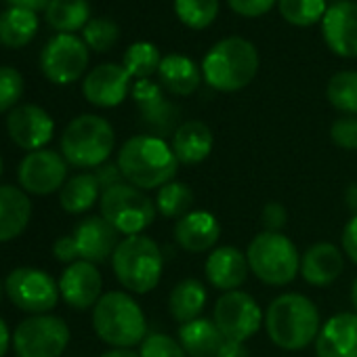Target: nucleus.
<instances>
[{
  "mask_svg": "<svg viewBox=\"0 0 357 357\" xmlns=\"http://www.w3.org/2000/svg\"><path fill=\"white\" fill-rule=\"evenodd\" d=\"M53 255L57 261L61 263H76L80 257H78V248H76V242H74V236H63L59 238L55 244H53Z\"/></svg>",
  "mask_w": 357,
  "mask_h": 357,
  "instance_id": "obj_44",
  "label": "nucleus"
},
{
  "mask_svg": "<svg viewBox=\"0 0 357 357\" xmlns=\"http://www.w3.org/2000/svg\"><path fill=\"white\" fill-rule=\"evenodd\" d=\"M101 217L124 236H139L155 219L153 200L130 183H120L101 194Z\"/></svg>",
  "mask_w": 357,
  "mask_h": 357,
  "instance_id": "obj_8",
  "label": "nucleus"
},
{
  "mask_svg": "<svg viewBox=\"0 0 357 357\" xmlns=\"http://www.w3.org/2000/svg\"><path fill=\"white\" fill-rule=\"evenodd\" d=\"M70 342V328L55 315H32L13 332L17 357H59Z\"/></svg>",
  "mask_w": 357,
  "mask_h": 357,
  "instance_id": "obj_9",
  "label": "nucleus"
},
{
  "mask_svg": "<svg viewBox=\"0 0 357 357\" xmlns=\"http://www.w3.org/2000/svg\"><path fill=\"white\" fill-rule=\"evenodd\" d=\"M351 303H353L355 313H357V278H355V282H353V286H351Z\"/></svg>",
  "mask_w": 357,
  "mask_h": 357,
  "instance_id": "obj_51",
  "label": "nucleus"
},
{
  "mask_svg": "<svg viewBox=\"0 0 357 357\" xmlns=\"http://www.w3.org/2000/svg\"><path fill=\"white\" fill-rule=\"evenodd\" d=\"M342 267V252L330 242H317L301 257V275L311 286H330Z\"/></svg>",
  "mask_w": 357,
  "mask_h": 357,
  "instance_id": "obj_23",
  "label": "nucleus"
},
{
  "mask_svg": "<svg viewBox=\"0 0 357 357\" xmlns=\"http://www.w3.org/2000/svg\"><path fill=\"white\" fill-rule=\"evenodd\" d=\"M101 357H139V355L130 349H112V351L103 353Z\"/></svg>",
  "mask_w": 357,
  "mask_h": 357,
  "instance_id": "obj_50",
  "label": "nucleus"
},
{
  "mask_svg": "<svg viewBox=\"0 0 357 357\" xmlns=\"http://www.w3.org/2000/svg\"><path fill=\"white\" fill-rule=\"evenodd\" d=\"M259 72L257 47L242 38L229 36L219 40L202 61V76L208 86L221 93L246 89Z\"/></svg>",
  "mask_w": 357,
  "mask_h": 357,
  "instance_id": "obj_3",
  "label": "nucleus"
},
{
  "mask_svg": "<svg viewBox=\"0 0 357 357\" xmlns=\"http://www.w3.org/2000/svg\"><path fill=\"white\" fill-rule=\"evenodd\" d=\"M5 290L11 303L32 315H45L59 301V284L36 267H17L9 273Z\"/></svg>",
  "mask_w": 357,
  "mask_h": 357,
  "instance_id": "obj_10",
  "label": "nucleus"
},
{
  "mask_svg": "<svg viewBox=\"0 0 357 357\" xmlns=\"http://www.w3.org/2000/svg\"><path fill=\"white\" fill-rule=\"evenodd\" d=\"M99 192H101V188H99L97 176L82 172V174L72 176L70 181H66V185L59 192V204L66 213L80 215V213H86L89 208H93L97 200H101Z\"/></svg>",
  "mask_w": 357,
  "mask_h": 357,
  "instance_id": "obj_30",
  "label": "nucleus"
},
{
  "mask_svg": "<svg viewBox=\"0 0 357 357\" xmlns=\"http://www.w3.org/2000/svg\"><path fill=\"white\" fill-rule=\"evenodd\" d=\"M89 47L74 34H57L47 43L40 55L45 76L55 84H72L86 72Z\"/></svg>",
  "mask_w": 357,
  "mask_h": 357,
  "instance_id": "obj_12",
  "label": "nucleus"
},
{
  "mask_svg": "<svg viewBox=\"0 0 357 357\" xmlns=\"http://www.w3.org/2000/svg\"><path fill=\"white\" fill-rule=\"evenodd\" d=\"M342 250L357 265V215L351 217V221L342 229Z\"/></svg>",
  "mask_w": 357,
  "mask_h": 357,
  "instance_id": "obj_45",
  "label": "nucleus"
},
{
  "mask_svg": "<svg viewBox=\"0 0 357 357\" xmlns=\"http://www.w3.org/2000/svg\"><path fill=\"white\" fill-rule=\"evenodd\" d=\"M194 206V192L188 183L170 181L158 190L155 196V211L166 219H181L192 213Z\"/></svg>",
  "mask_w": 357,
  "mask_h": 357,
  "instance_id": "obj_32",
  "label": "nucleus"
},
{
  "mask_svg": "<svg viewBox=\"0 0 357 357\" xmlns=\"http://www.w3.org/2000/svg\"><path fill=\"white\" fill-rule=\"evenodd\" d=\"M160 84L178 97H188L198 91L202 82V68L196 66L194 59L181 53H170L162 57V63L158 68Z\"/></svg>",
  "mask_w": 357,
  "mask_h": 357,
  "instance_id": "obj_24",
  "label": "nucleus"
},
{
  "mask_svg": "<svg viewBox=\"0 0 357 357\" xmlns=\"http://www.w3.org/2000/svg\"><path fill=\"white\" fill-rule=\"evenodd\" d=\"M132 99L139 107L141 124L147 126V135H153L158 139H164L174 135L178 124V107L170 103L164 97L162 84H155L153 80H137L130 89Z\"/></svg>",
  "mask_w": 357,
  "mask_h": 357,
  "instance_id": "obj_14",
  "label": "nucleus"
},
{
  "mask_svg": "<svg viewBox=\"0 0 357 357\" xmlns=\"http://www.w3.org/2000/svg\"><path fill=\"white\" fill-rule=\"evenodd\" d=\"M326 95L334 109L342 112L344 116H357V72H336L328 82Z\"/></svg>",
  "mask_w": 357,
  "mask_h": 357,
  "instance_id": "obj_33",
  "label": "nucleus"
},
{
  "mask_svg": "<svg viewBox=\"0 0 357 357\" xmlns=\"http://www.w3.org/2000/svg\"><path fill=\"white\" fill-rule=\"evenodd\" d=\"M32 217L28 194L13 185H0V242L20 238Z\"/></svg>",
  "mask_w": 357,
  "mask_h": 357,
  "instance_id": "obj_25",
  "label": "nucleus"
},
{
  "mask_svg": "<svg viewBox=\"0 0 357 357\" xmlns=\"http://www.w3.org/2000/svg\"><path fill=\"white\" fill-rule=\"evenodd\" d=\"M74 242L78 248L80 261L86 263H105L114 257L118 248V231L103 219V217H89L80 221L74 229Z\"/></svg>",
  "mask_w": 357,
  "mask_h": 357,
  "instance_id": "obj_19",
  "label": "nucleus"
},
{
  "mask_svg": "<svg viewBox=\"0 0 357 357\" xmlns=\"http://www.w3.org/2000/svg\"><path fill=\"white\" fill-rule=\"evenodd\" d=\"M0 298H3V284H0Z\"/></svg>",
  "mask_w": 357,
  "mask_h": 357,
  "instance_id": "obj_53",
  "label": "nucleus"
},
{
  "mask_svg": "<svg viewBox=\"0 0 357 357\" xmlns=\"http://www.w3.org/2000/svg\"><path fill=\"white\" fill-rule=\"evenodd\" d=\"M280 15L296 28H309L324 20L328 5L326 0H278Z\"/></svg>",
  "mask_w": 357,
  "mask_h": 357,
  "instance_id": "obj_35",
  "label": "nucleus"
},
{
  "mask_svg": "<svg viewBox=\"0 0 357 357\" xmlns=\"http://www.w3.org/2000/svg\"><path fill=\"white\" fill-rule=\"evenodd\" d=\"M286 223H288V211L284 208V204H280V202L265 204V208L261 213V225H263L265 231L282 234Z\"/></svg>",
  "mask_w": 357,
  "mask_h": 357,
  "instance_id": "obj_41",
  "label": "nucleus"
},
{
  "mask_svg": "<svg viewBox=\"0 0 357 357\" xmlns=\"http://www.w3.org/2000/svg\"><path fill=\"white\" fill-rule=\"evenodd\" d=\"M93 328L97 336L116 347L130 349L147 336V321L143 309L126 292H105L93 309Z\"/></svg>",
  "mask_w": 357,
  "mask_h": 357,
  "instance_id": "obj_4",
  "label": "nucleus"
},
{
  "mask_svg": "<svg viewBox=\"0 0 357 357\" xmlns=\"http://www.w3.org/2000/svg\"><path fill=\"white\" fill-rule=\"evenodd\" d=\"M174 13L183 26L204 30L219 15V0H174Z\"/></svg>",
  "mask_w": 357,
  "mask_h": 357,
  "instance_id": "obj_36",
  "label": "nucleus"
},
{
  "mask_svg": "<svg viewBox=\"0 0 357 357\" xmlns=\"http://www.w3.org/2000/svg\"><path fill=\"white\" fill-rule=\"evenodd\" d=\"M45 17L55 32L74 34L91 22V7L86 0H49Z\"/></svg>",
  "mask_w": 357,
  "mask_h": 357,
  "instance_id": "obj_31",
  "label": "nucleus"
},
{
  "mask_svg": "<svg viewBox=\"0 0 357 357\" xmlns=\"http://www.w3.org/2000/svg\"><path fill=\"white\" fill-rule=\"evenodd\" d=\"M221 238V225L215 215L204 211H192L174 225V240L188 252L200 255L211 250Z\"/></svg>",
  "mask_w": 357,
  "mask_h": 357,
  "instance_id": "obj_21",
  "label": "nucleus"
},
{
  "mask_svg": "<svg viewBox=\"0 0 357 357\" xmlns=\"http://www.w3.org/2000/svg\"><path fill=\"white\" fill-rule=\"evenodd\" d=\"M38 32V15L34 11L9 7L0 13V45L7 49H24Z\"/></svg>",
  "mask_w": 357,
  "mask_h": 357,
  "instance_id": "obj_29",
  "label": "nucleus"
},
{
  "mask_svg": "<svg viewBox=\"0 0 357 357\" xmlns=\"http://www.w3.org/2000/svg\"><path fill=\"white\" fill-rule=\"evenodd\" d=\"M130 74L124 66L118 63H101L91 70L82 82L84 99L97 107H116L130 93Z\"/></svg>",
  "mask_w": 357,
  "mask_h": 357,
  "instance_id": "obj_17",
  "label": "nucleus"
},
{
  "mask_svg": "<svg viewBox=\"0 0 357 357\" xmlns=\"http://www.w3.org/2000/svg\"><path fill=\"white\" fill-rule=\"evenodd\" d=\"M114 145L112 124L95 114L74 118L61 135V153L66 162L78 168H99L112 155Z\"/></svg>",
  "mask_w": 357,
  "mask_h": 357,
  "instance_id": "obj_6",
  "label": "nucleus"
},
{
  "mask_svg": "<svg viewBox=\"0 0 357 357\" xmlns=\"http://www.w3.org/2000/svg\"><path fill=\"white\" fill-rule=\"evenodd\" d=\"M24 95V76L9 66H0V114L17 107Z\"/></svg>",
  "mask_w": 357,
  "mask_h": 357,
  "instance_id": "obj_38",
  "label": "nucleus"
},
{
  "mask_svg": "<svg viewBox=\"0 0 357 357\" xmlns=\"http://www.w3.org/2000/svg\"><path fill=\"white\" fill-rule=\"evenodd\" d=\"M213 130L200 120L181 122L172 135V151L178 162L183 164H200L213 151Z\"/></svg>",
  "mask_w": 357,
  "mask_h": 357,
  "instance_id": "obj_26",
  "label": "nucleus"
},
{
  "mask_svg": "<svg viewBox=\"0 0 357 357\" xmlns=\"http://www.w3.org/2000/svg\"><path fill=\"white\" fill-rule=\"evenodd\" d=\"M162 63V57H160V51L155 45L151 43H132L126 53H124V70L130 74V78H137V80H149L151 74L158 72Z\"/></svg>",
  "mask_w": 357,
  "mask_h": 357,
  "instance_id": "obj_34",
  "label": "nucleus"
},
{
  "mask_svg": "<svg viewBox=\"0 0 357 357\" xmlns=\"http://www.w3.org/2000/svg\"><path fill=\"white\" fill-rule=\"evenodd\" d=\"M217 357H250L248 349L244 342H236V340H225L217 353Z\"/></svg>",
  "mask_w": 357,
  "mask_h": 357,
  "instance_id": "obj_46",
  "label": "nucleus"
},
{
  "mask_svg": "<svg viewBox=\"0 0 357 357\" xmlns=\"http://www.w3.org/2000/svg\"><path fill=\"white\" fill-rule=\"evenodd\" d=\"M344 204L347 208L353 213V217L357 215V181L355 183H349L347 192H344Z\"/></svg>",
  "mask_w": 357,
  "mask_h": 357,
  "instance_id": "obj_48",
  "label": "nucleus"
},
{
  "mask_svg": "<svg viewBox=\"0 0 357 357\" xmlns=\"http://www.w3.org/2000/svg\"><path fill=\"white\" fill-rule=\"evenodd\" d=\"M227 3L231 11L242 17H261L267 11H271L278 0H227Z\"/></svg>",
  "mask_w": 357,
  "mask_h": 357,
  "instance_id": "obj_42",
  "label": "nucleus"
},
{
  "mask_svg": "<svg viewBox=\"0 0 357 357\" xmlns=\"http://www.w3.org/2000/svg\"><path fill=\"white\" fill-rule=\"evenodd\" d=\"M139 357H188L181 342L162 332H149L143 342Z\"/></svg>",
  "mask_w": 357,
  "mask_h": 357,
  "instance_id": "obj_39",
  "label": "nucleus"
},
{
  "mask_svg": "<svg viewBox=\"0 0 357 357\" xmlns=\"http://www.w3.org/2000/svg\"><path fill=\"white\" fill-rule=\"evenodd\" d=\"M330 139L342 149H357V116H340L330 126Z\"/></svg>",
  "mask_w": 357,
  "mask_h": 357,
  "instance_id": "obj_40",
  "label": "nucleus"
},
{
  "mask_svg": "<svg viewBox=\"0 0 357 357\" xmlns=\"http://www.w3.org/2000/svg\"><path fill=\"white\" fill-rule=\"evenodd\" d=\"M317 357H357V313H336L315 338Z\"/></svg>",
  "mask_w": 357,
  "mask_h": 357,
  "instance_id": "obj_20",
  "label": "nucleus"
},
{
  "mask_svg": "<svg viewBox=\"0 0 357 357\" xmlns=\"http://www.w3.org/2000/svg\"><path fill=\"white\" fill-rule=\"evenodd\" d=\"M0 174H3V158H0Z\"/></svg>",
  "mask_w": 357,
  "mask_h": 357,
  "instance_id": "obj_52",
  "label": "nucleus"
},
{
  "mask_svg": "<svg viewBox=\"0 0 357 357\" xmlns=\"http://www.w3.org/2000/svg\"><path fill=\"white\" fill-rule=\"evenodd\" d=\"M112 267L118 282L135 294L151 292L164 269L160 246L149 236H126L120 240L112 257Z\"/></svg>",
  "mask_w": 357,
  "mask_h": 357,
  "instance_id": "obj_5",
  "label": "nucleus"
},
{
  "mask_svg": "<svg viewBox=\"0 0 357 357\" xmlns=\"http://www.w3.org/2000/svg\"><path fill=\"white\" fill-rule=\"evenodd\" d=\"M95 176H97V181H99V188L105 192V190H109V188H114V185H120V183H124L122 181V170H120V166L118 164H101L95 172H93Z\"/></svg>",
  "mask_w": 357,
  "mask_h": 357,
  "instance_id": "obj_43",
  "label": "nucleus"
},
{
  "mask_svg": "<svg viewBox=\"0 0 357 357\" xmlns=\"http://www.w3.org/2000/svg\"><path fill=\"white\" fill-rule=\"evenodd\" d=\"M9 7H15V9H26V11H47L49 7V0H7Z\"/></svg>",
  "mask_w": 357,
  "mask_h": 357,
  "instance_id": "obj_47",
  "label": "nucleus"
},
{
  "mask_svg": "<svg viewBox=\"0 0 357 357\" xmlns=\"http://www.w3.org/2000/svg\"><path fill=\"white\" fill-rule=\"evenodd\" d=\"M120 38V28L116 22L99 17V20H91L84 30H82V40L89 49L97 51V53H105L109 51Z\"/></svg>",
  "mask_w": 357,
  "mask_h": 357,
  "instance_id": "obj_37",
  "label": "nucleus"
},
{
  "mask_svg": "<svg viewBox=\"0 0 357 357\" xmlns=\"http://www.w3.org/2000/svg\"><path fill=\"white\" fill-rule=\"evenodd\" d=\"M265 328L273 344L286 351H298L315 342L321 321L311 298L298 292L280 294L265 311Z\"/></svg>",
  "mask_w": 357,
  "mask_h": 357,
  "instance_id": "obj_2",
  "label": "nucleus"
},
{
  "mask_svg": "<svg viewBox=\"0 0 357 357\" xmlns=\"http://www.w3.org/2000/svg\"><path fill=\"white\" fill-rule=\"evenodd\" d=\"M213 321L217 324L225 340L244 342L259 332V328L265 321V315L259 303L248 292L231 290L223 292L215 303Z\"/></svg>",
  "mask_w": 357,
  "mask_h": 357,
  "instance_id": "obj_11",
  "label": "nucleus"
},
{
  "mask_svg": "<svg viewBox=\"0 0 357 357\" xmlns=\"http://www.w3.org/2000/svg\"><path fill=\"white\" fill-rule=\"evenodd\" d=\"M248 271L250 267L246 252H242L236 246L215 248L206 259V278L215 288L223 292L238 290L246 282Z\"/></svg>",
  "mask_w": 357,
  "mask_h": 357,
  "instance_id": "obj_22",
  "label": "nucleus"
},
{
  "mask_svg": "<svg viewBox=\"0 0 357 357\" xmlns=\"http://www.w3.org/2000/svg\"><path fill=\"white\" fill-rule=\"evenodd\" d=\"M101 288H103V278L99 269L86 261H76L68 265V269L61 273V280H59L61 298L70 307L80 309V311L97 305V301L103 296Z\"/></svg>",
  "mask_w": 357,
  "mask_h": 357,
  "instance_id": "obj_18",
  "label": "nucleus"
},
{
  "mask_svg": "<svg viewBox=\"0 0 357 357\" xmlns=\"http://www.w3.org/2000/svg\"><path fill=\"white\" fill-rule=\"evenodd\" d=\"M250 271L269 286H286L301 273V255L284 234L263 231L252 238L246 250Z\"/></svg>",
  "mask_w": 357,
  "mask_h": 357,
  "instance_id": "obj_7",
  "label": "nucleus"
},
{
  "mask_svg": "<svg viewBox=\"0 0 357 357\" xmlns=\"http://www.w3.org/2000/svg\"><path fill=\"white\" fill-rule=\"evenodd\" d=\"M20 185L26 194L49 196L61 192L68 178V162L61 153L53 149L30 151L17 170Z\"/></svg>",
  "mask_w": 357,
  "mask_h": 357,
  "instance_id": "obj_13",
  "label": "nucleus"
},
{
  "mask_svg": "<svg viewBox=\"0 0 357 357\" xmlns=\"http://www.w3.org/2000/svg\"><path fill=\"white\" fill-rule=\"evenodd\" d=\"M9 344H11V334H9V328L7 324L0 317V357H5L7 351H9Z\"/></svg>",
  "mask_w": 357,
  "mask_h": 357,
  "instance_id": "obj_49",
  "label": "nucleus"
},
{
  "mask_svg": "<svg viewBox=\"0 0 357 357\" xmlns=\"http://www.w3.org/2000/svg\"><path fill=\"white\" fill-rule=\"evenodd\" d=\"M116 164L120 166L126 183L145 192L155 188L160 190L170 183L176 174L178 160L164 139L137 135L120 147Z\"/></svg>",
  "mask_w": 357,
  "mask_h": 357,
  "instance_id": "obj_1",
  "label": "nucleus"
},
{
  "mask_svg": "<svg viewBox=\"0 0 357 357\" xmlns=\"http://www.w3.org/2000/svg\"><path fill=\"white\" fill-rule=\"evenodd\" d=\"M321 34L338 57H357V3L336 0L321 20Z\"/></svg>",
  "mask_w": 357,
  "mask_h": 357,
  "instance_id": "obj_16",
  "label": "nucleus"
},
{
  "mask_svg": "<svg viewBox=\"0 0 357 357\" xmlns=\"http://www.w3.org/2000/svg\"><path fill=\"white\" fill-rule=\"evenodd\" d=\"M206 298L208 296H206L204 284L194 278H188V280H181L170 290L168 311L176 321L188 324L200 317V313L204 311Z\"/></svg>",
  "mask_w": 357,
  "mask_h": 357,
  "instance_id": "obj_28",
  "label": "nucleus"
},
{
  "mask_svg": "<svg viewBox=\"0 0 357 357\" xmlns=\"http://www.w3.org/2000/svg\"><path fill=\"white\" fill-rule=\"evenodd\" d=\"M178 342L185 349L188 357H217L225 338L213 319L198 317L188 324H181Z\"/></svg>",
  "mask_w": 357,
  "mask_h": 357,
  "instance_id": "obj_27",
  "label": "nucleus"
},
{
  "mask_svg": "<svg viewBox=\"0 0 357 357\" xmlns=\"http://www.w3.org/2000/svg\"><path fill=\"white\" fill-rule=\"evenodd\" d=\"M7 132L17 147L38 151L45 149V145L53 139L55 122L43 107L26 103L9 112Z\"/></svg>",
  "mask_w": 357,
  "mask_h": 357,
  "instance_id": "obj_15",
  "label": "nucleus"
}]
</instances>
